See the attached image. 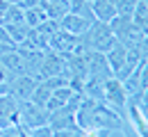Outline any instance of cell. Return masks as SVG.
Returning a JSON list of instances; mask_svg holds the SVG:
<instances>
[{
  "label": "cell",
  "instance_id": "obj_19",
  "mask_svg": "<svg viewBox=\"0 0 148 137\" xmlns=\"http://www.w3.org/2000/svg\"><path fill=\"white\" fill-rule=\"evenodd\" d=\"M53 137H89V135H87L82 128L75 126V128H69V130H55Z\"/></svg>",
  "mask_w": 148,
  "mask_h": 137
},
{
  "label": "cell",
  "instance_id": "obj_21",
  "mask_svg": "<svg viewBox=\"0 0 148 137\" xmlns=\"http://www.w3.org/2000/svg\"><path fill=\"white\" fill-rule=\"evenodd\" d=\"M89 137H110V133L103 130V133H93V135H89Z\"/></svg>",
  "mask_w": 148,
  "mask_h": 137
},
{
  "label": "cell",
  "instance_id": "obj_18",
  "mask_svg": "<svg viewBox=\"0 0 148 137\" xmlns=\"http://www.w3.org/2000/svg\"><path fill=\"white\" fill-rule=\"evenodd\" d=\"M14 80V76L2 66V62H0V94H7V89H9V82Z\"/></svg>",
  "mask_w": 148,
  "mask_h": 137
},
{
  "label": "cell",
  "instance_id": "obj_24",
  "mask_svg": "<svg viewBox=\"0 0 148 137\" xmlns=\"http://www.w3.org/2000/svg\"><path fill=\"white\" fill-rule=\"evenodd\" d=\"M89 2H91V0H89Z\"/></svg>",
  "mask_w": 148,
  "mask_h": 137
},
{
  "label": "cell",
  "instance_id": "obj_23",
  "mask_svg": "<svg viewBox=\"0 0 148 137\" xmlns=\"http://www.w3.org/2000/svg\"><path fill=\"white\" fill-rule=\"evenodd\" d=\"M137 2H139V0H137Z\"/></svg>",
  "mask_w": 148,
  "mask_h": 137
},
{
  "label": "cell",
  "instance_id": "obj_4",
  "mask_svg": "<svg viewBox=\"0 0 148 137\" xmlns=\"http://www.w3.org/2000/svg\"><path fill=\"white\" fill-rule=\"evenodd\" d=\"M103 103H107L112 110H116L119 114H123L125 105L130 103V96H128V89L123 85V80H119L116 76L105 80V94H103Z\"/></svg>",
  "mask_w": 148,
  "mask_h": 137
},
{
  "label": "cell",
  "instance_id": "obj_1",
  "mask_svg": "<svg viewBox=\"0 0 148 137\" xmlns=\"http://www.w3.org/2000/svg\"><path fill=\"white\" fill-rule=\"evenodd\" d=\"M75 119H77V128H82L87 135L93 133H112V130H123V119L116 110H112L107 103L96 101V98L82 96L77 110H75Z\"/></svg>",
  "mask_w": 148,
  "mask_h": 137
},
{
  "label": "cell",
  "instance_id": "obj_6",
  "mask_svg": "<svg viewBox=\"0 0 148 137\" xmlns=\"http://www.w3.org/2000/svg\"><path fill=\"white\" fill-rule=\"evenodd\" d=\"M21 119V103L9 94H0V130L18 126Z\"/></svg>",
  "mask_w": 148,
  "mask_h": 137
},
{
  "label": "cell",
  "instance_id": "obj_14",
  "mask_svg": "<svg viewBox=\"0 0 148 137\" xmlns=\"http://www.w3.org/2000/svg\"><path fill=\"white\" fill-rule=\"evenodd\" d=\"M46 21H50V16L46 14V9H43L41 5H34V7H27V9H25V23H27L30 28H39V25H43Z\"/></svg>",
  "mask_w": 148,
  "mask_h": 137
},
{
  "label": "cell",
  "instance_id": "obj_16",
  "mask_svg": "<svg viewBox=\"0 0 148 137\" xmlns=\"http://www.w3.org/2000/svg\"><path fill=\"white\" fill-rule=\"evenodd\" d=\"M69 12L71 14H75V16H82V19L87 21H96L93 19V9H91V2L89 0H71L69 2Z\"/></svg>",
  "mask_w": 148,
  "mask_h": 137
},
{
  "label": "cell",
  "instance_id": "obj_20",
  "mask_svg": "<svg viewBox=\"0 0 148 137\" xmlns=\"http://www.w3.org/2000/svg\"><path fill=\"white\" fill-rule=\"evenodd\" d=\"M53 128L50 126H39V128H32V130H27V135L30 137H53Z\"/></svg>",
  "mask_w": 148,
  "mask_h": 137
},
{
  "label": "cell",
  "instance_id": "obj_9",
  "mask_svg": "<svg viewBox=\"0 0 148 137\" xmlns=\"http://www.w3.org/2000/svg\"><path fill=\"white\" fill-rule=\"evenodd\" d=\"M0 62H2V66H5L14 78H16V76H27V64H25V57H23V53H21L18 48L0 55Z\"/></svg>",
  "mask_w": 148,
  "mask_h": 137
},
{
  "label": "cell",
  "instance_id": "obj_8",
  "mask_svg": "<svg viewBox=\"0 0 148 137\" xmlns=\"http://www.w3.org/2000/svg\"><path fill=\"white\" fill-rule=\"evenodd\" d=\"M34 87H37V80L32 78V76H16V78L9 82L7 94L14 96L18 103H23V101H30L32 92H34Z\"/></svg>",
  "mask_w": 148,
  "mask_h": 137
},
{
  "label": "cell",
  "instance_id": "obj_10",
  "mask_svg": "<svg viewBox=\"0 0 148 137\" xmlns=\"http://www.w3.org/2000/svg\"><path fill=\"white\" fill-rule=\"evenodd\" d=\"M75 96H80V92H75L71 85H64V87H57L53 89V94L48 98V103H46V107H48V112H53L57 107H64V105H69Z\"/></svg>",
  "mask_w": 148,
  "mask_h": 137
},
{
  "label": "cell",
  "instance_id": "obj_17",
  "mask_svg": "<svg viewBox=\"0 0 148 137\" xmlns=\"http://www.w3.org/2000/svg\"><path fill=\"white\" fill-rule=\"evenodd\" d=\"M134 5H137V0H114L116 14H119V16H128V19H132Z\"/></svg>",
  "mask_w": 148,
  "mask_h": 137
},
{
  "label": "cell",
  "instance_id": "obj_5",
  "mask_svg": "<svg viewBox=\"0 0 148 137\" xmlns=\"http://www.w3.org/2000/svg\"><path fill=\"white\" fill-rule=\"evenodd\" d=\"M48 119H50L48 107L37 105V103H32V101H23V103H21L18 126H23L25 130H32V128H39V126H48Z\"/></svg>",
  "mask_w": 148,
  "mask_h": 137
},
{
  "label": "cell",
  "instance_id": "obj_7",
  "mask_svg": "<svg viewBox=\"0 0 148 137\" xmlns=\"http://www.w3.org/2000/svg\"><path fill=\"white\" fill-rule=\"evenodd\" d=\"M77 43H80V37H75V34H71V32H66V30L59 28V30L53 32L48 48L55 50V53H59V55H71V53H75Z\"/></svg>",
  "mask_w": 148,
  "mask_h": 137
},
{
  "label": "cell",
  "instance_id": "obj_3",
  "mask_svg": "<svg viewBox=\"0 0 148 137\" xmlns=\"http://www.w3.org/2000/svg\"><path fill=\"white\" fill-rule=\"evenodd\" d=\"M110 28H112V32H114V37H116V41L123 43L125 48H134V46H139L144 41L141 28L132 19H128V16H116L110 23Z\"/></svg>",
  "mask_w": 148,
  "mask_h": 137
},
{
  "label": "cell",
  "instance_id": "obj_22",
  "mask_svg": "<svg viewBox=\"0 0 148 137\" xmlns=\"http://www.w3.org/2000/svg\"><path fill=\"white\" fill-rule=\"evenodd\" d=\"M7 2H21V0H7Z\"/></svg>",
  "mask_w": 148,
  "mask_h": 137
},
{
  "label": "cell",
  "instance_id": "obj_11",
  "mask_svg": "<svg viewBox=\"0 0 148 137\" xmlns=\"http://www.w3.org/2000/svg\"><path fill=\"white\" fill-rule=\"evenodd\" d=\"M89 25H91V21L82 19V16H75L71 12H66V14L59 19V28L66 30V32H71V34H75V37H82V34L89 30Z\"/></svg>",
  "mask_w": 148,
  "mask_h": 137
},
{
  "label": "cell",
  "instance_id": "obj_15",
  "mask_svg": "<svg viewBox=\"0 0 148 137\" xmlns=\"http://www.w3.org/2000/svg\"><path fill=\"white\" fill-rule=\"evenodd\" d=\"M7 28V32H9V37H12V41L16 43V46H23L25 43V39H27V34H30V25L27 23H12V25H5Z\"/></svg>",
  "mask_w": 148,
  "mask_h": 137
},
{
  "label": "cell",
  "instance_id": "obj_2",
  "mask_svg": "<svg viewBox=\"0 0 148 137\" xmlns=\"http://www.w3.org/2000/svg\"><path fill=\"white\" fill-rule=\"evenodd\" d=\"M114 32H112L110 23H103V21H93L89 25V30L80 37V43L87 48V50H93V53H107L112 46H114Z\"/></svg>",
  "mask_w": 148,
  "mask_h": 137
},
{
  "label": "cell",
  "instance_id": "obj_13",
  "mask_svg": "<svg viewBox=\"0 0 148 137\" xmlns=\"http://www.w3.org/2000/svg\"><path fill=\"white\" fill-rule=\"evenodd\" d=\"M91 9H93V19L103 21V23H112L116 19V7L114 0H91Z\"/></svg>",
  "mask_w": 148,
  "mask_h": 137
},
{
  "label": "cell",
  "instance_id": "obj_12",
  "mask_svg": "<svg viewBox=\"0 0 148 137\" xmlns=\"http://www.w3.org/2000/svg\"><path fill=\"white\" fill-rule=\"evenodd\" d=\"M105 59H107V64H110V71L116 76V73L121 71V66L125 64V59H128V48H125L123 43L114 41V46L105 53Z\"/></svg>",
  "mask_w": 148,
  "mask_h": 137
}]
</instances>
